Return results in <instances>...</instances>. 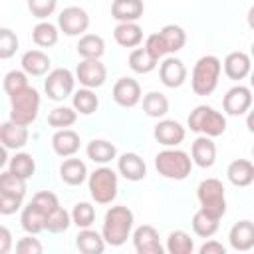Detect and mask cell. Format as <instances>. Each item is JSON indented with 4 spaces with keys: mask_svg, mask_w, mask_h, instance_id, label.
Masks as SVG:
<instances>
[{
    "mask_svg": "<svg viewBox=\"0 0 254 254\" xmlns=\"http://www.w3.org/2000/svg\"><path fill=\"white\" fill-rule=\"evenodd\" d=\"M113 101L119 105V107H135L143 95H141V85L137 79L133 77H119L115 83H113Z\"/></svg>",
    "mask_w": 254,
    "mask_h": 254,
    "instance_id": "obj_13",
    "label": "cell"
},
{
    "mask_svg": "<svg viewBox=\"0 0 254 254\" xmlns=\"http://www.w3.org/2000/svg\"><path fill=\"white\" fill-rule=\"evenodd\" d=\"M20 224L28 234H40L46 230V214L36 206V204H26L20 214Z\"/></svg>",
    "mask_w": 254,
    "mask_h": 254,
    "instance_id": "obj_31",
    "label": "cell"
},
{
    "mask_svg": "<svg viewBox=\"0 0 254 254\" xmlns=\"http://www.w3.org/2000/svg\"><path fill=\"white\" fill-rule=\"evenodd\" d=\"M228 244L236 252H248L254 248V222L238 220L228 232Z\"/></svg>",
    "mask_w": 254,
    "mask_h": 254,
    "instance_id": "obj_19",
    "label": "cell"
},
{
    "mask_svg": "<svg viewBox=\"0 0 254 254\" xmlns=\"http://www.w3.org/2000/svg\"><path fill=\"white\" fill-rule=\"evenodd\" d=\"M196 198L200 202V208L210 212L216 218H222L226 214V194L224 187L218 179H204L196 187Z\"/></svg>",
    "mask_w": 254,
    "mask_h": 254,
    "instance_id": "obj_7",
    "label": "cell"
},
{
    "mask_svg": "<svg viewBox=\"0 0 254 254\" xmlns=\"http://www.w3.org/2000/svg\"><path fill=\"white\" fill-rule=\"evenodd\" d=\"M246 22L250 26V30H254V6L248 10V16H246Z\"/></svg>",
    "mask_w": 254,
    "mask_h": 254,
    "instance_id": "obj_53",
    "label": "cell"
},
{
    "mask_svg": "<svg viewBox=\"0 0 254 254\" xmlns=\"http://www.w3.org/2000/svg\"><path fill=\"white\" fill-rule=\"evenodd\" d=\"M200 254H226V246L218 240H206L200 248H198Z\"/></svg>",
    "mask_w": 254,
    "mask_h": 254,
    "instance_id": "obj_50",
    "label": "cell"
},
{
    "mask_svg": "<svg viewBox=\"0 0 254 254\" xmlns=\"http://www.w3.org/2000/svg\"><path fill=\"white\" fill-rule=\"evenodd\" d=\"M246 127H248V131L250 133H254V107L248 111V115H246Z\"/></svg>",
    "mask_w": 254,
    "mask_h": 254,
    "instance_id": "obj_52",
    "label": "cell"
},
{
    "mask_svg": "<svg viewBox=\"0 0 254 254\" xmlns=\"http://www.w3.org/2000/svg\"><path fill=\"white\" fill-rule=\"evenodd\" d=\"M133 222H135V214L129 206L125 204L111 206L105 212L103 226H101V234L105 242L109 246H123L133 232Z\"/></svg>",
    "mask_w": 254,
    "mask_h": 254,
    "instance_id": "obj_1",
    "label": "cell"
},
{
    "mask_svg": "<svg viewBox=\"0 0 254 254\" xmlns=\"http://www.w3.org/2000/svg\"><path fill=\"white\" fill-rule=\"evenodd\" d=\"M252 107V89L238 83L234 87H230L226 93H224V99H222V109L226 115H232V117H238V115H244L248 113Z\"/></svg>",
    "mask_w": 254,
    "mask_h": 254,
    "instance_id": "obj_11",
    "label": "cell"
},
{
    "mask_svg": "<svg viewBox=\"0 0 254 254\" xmlns=\"http://www.w3.org/2000/svg\"><path fill=\"white\" fill-rule=\"evenodd\" d=\"M30 83H28V73L22 69H12V71H8L6 75H4V81H2V87H4V91H6V95L8 97H12L14 93H18V91H22L24 87H28Z\"/></svg>",
    "mask_w": 254,
    "mask_h": 254,
    "instance_id": "obj_43",
    "label": "cell"
},
{
    "mask_svg": "<svg viewBox=\"0 0 254 254\" xmlns=\"http://www.w3.org/2000/svg\"><path fill=\"white\" fill-rule=\"evenodd\" d=\"M8 171H10L12 175H16V177L28 181V179L34 177V173H36V161H34V157H32L30 153H16V155L10 159V163H8Z\"/></svg>",
    "mask_w": 254,
    "mask_h": 254,
    "instance_id": "obj_38",
    "label": "cell"
},
{
    "mask_svg": "<svg viewBox=\"0 0 254 254\" xmlns=\"http://www.w3.org/2000/svg\"><path fill=\"white\" fill-rule=\"evenodd\" d=\"M0 194L24 198L26 196V179H20V177L12 175L10 171H4L0 175Z\"/></svg>",
    "mask_w": 254,
    "mask_h": 254,
    "instance_id": "obj_41",
    "label": "cell"
},
{
    "mask_svg": "<svg viewBox=\"0 0 254 254\" xmlns=\"http://www.w3.org/2000/svg\"><path fill=\"white\" fill-rule=\"evenodd\" d=\"M159 77L165 87H171V89L181 87L187 81V65L183 64V60L175 56H167L159 64Z\"/></svg>",
    "mask_w": 254,
    "mask_h": 254,
    "instance_id": "obj_14",
    "label": "cell"
},
{
    "mask_svg": "<svg viewBox=\"0 0 254 254\" xmlns=\"http://www.w3.org/2000/svg\"><path fill=\"white\" fill-rule=\"evenodd\" d=\"M75 121H77V111L73 107H67V105L54 107L48 113V123H50V127H56V129H67Z\"/></svg>",
    "mask_w": 254,
    "mask_h": 254,
    "instance_id": "obj_39",
    "label": "cell"
},
{
    "mask_svg": "<svg viewBox=\"0 0 254 254\" xmlns=\"http://www.w3.org/2000/svg\"><path fill=\"white\" fill-rule=\"evenodd\" d=\"M190 157H192V163L200 169H210L216 161V145L212 141V137L208 135H198L194 141H192V147H190Z\"/></svg>",
    "mask_w": 254,
    "mask_h": 254,
    "instance_id": "obj_18",
    "label": "cell"
},
{
    "mask_svg": "<svg viewBox=\"0 0 254 254\" xmlns=\"http://www.w3.org/2000/svg\"><path fill=\"white\" fill-rule=\"evenodd\" d=\"M12 248V234L6 226H0V254H8Z\"/></svg>",
    "mask_w": 254,
    "mask_h": 254,
    "instance_id": "obj_51",
    "label": "cell"
},
{
    "mask_svg": "<svg viewBox=\"0 0 254 254\" xmlns=\"http://www.w3.org/2000/svg\"><path fill=\"white\" fill-rule=\"evenodd\" d=\"M113 38L121 48H137L143 42V28L137 22H119L113 30Z\"/></svg>",
    "mask_w": 254,
    "mask_h": 254,
    "instance_id": "obj_26",
    "label": "cell"
},
{
    "mask_svg": "<svg viewBox=\"0 0 254 254\" xmlns=\"http://www.w3.org/2000/svg\"><path fill=\"white\" fill-rule=\"evenodd\" d=\"M0 141L8 151H18L28 143V125H20L12 119L0 125Z\"/></svg>",
    "mask_w": 254,
    "mask_h": 254,
    "instance_id": "obj_17",
    "label": "cell"
},
{
    "mask_svg": "<svg viewBox=\"0 0 254 254\" xmlns=\"http://www.w3.org/2000/svg\"><path fill=\"white\" fill-rule=\"evenodd\" d=\"M165 250L169 254H192L194 250V240L190 238L189 232L185 230H173L167 236V246Z\"/></svg>",
    "mask_w": 254,
    "mask_h": 254,
    "instance_id": "obj_37",
    "label": "cell"
},
{
    "mask_svg": "<svg viewBox=\"0 0 254 254\" xmlns=\"http://www.w3.org/2000/svg\"><path fill=\"white\" fill-rule=\"evenodd\" d=\"M250 58H254V42H252V46H250Z\"/></svg>",
    "mask_w": 254,
    "mask_h": 254,
    "instance_id": "obj_55",
    "label": "cell"
},
{
    "mask_svg": "<svg viewBox=\"0 0 254 254\" xmlns=\"http://www.w3.org/2000/svg\"><path fill=\"white\" fill-rule=\"evenodd\" d=\"M192 157L177 147H167L157 153L155 169L161 177L171 181H185L192 171Z\"/></svg>",
    "mask_w": 254,
    "mask_h": 254,
    "instance_id": "obj_2",
    "label": "cell"
},
{
    "mask_svg": "<svg viewBox=\"0 0 254 254\" xmlns=\"http://www.w3.org/2000/svg\"><path fill=\"white\" fill-rule=\"evenodd\" d=\"M226 177L234 187H250L254 183V163L248 159H236L228 165Z\"/></svg>",
    "mask_w": 254,
    "mask_h": 254,
    "instance_id": "obj_24",
    "label": "cell"
},
{
    "mask_svg": "<svg viewBox=\"0 0 254 254\" xmlns=\"http://www.w3.org/2000/svg\"><path fill=\"white\" fill-rule=\"evenodd\" d=\"M159 34H161V38H163L169 54H177L187 44V32L179 24H167V26H163L159 30Z\"/></svg>",
    "mask_w": 254,
    "mask_h": 254,
    "instance_id": "obj_36",
    "label": "cell"
},
{
    "mask_svg": "<svg viewBox=\"0 0 254 254\" xmlns=\"http://www.w3.org/2000/svg\"><path fill=\"white\" fill-rule=\"evenodd\" d=\"M87 187H89V194L97 204H111L117 196L119 190V181H117V173L105 165H101L99 169H95L89 179H87Z\"/></svg>",
    "mask_w": 254,
    "mask_h": 254,
    "instance_id": "obj_6",
    "label": "cell"
},
{
    "mask_svg": "<svg viewBox=\"0 0 254 254\" xmlns=\"http://www.w3.org/2000/svg\"><path fill=\"white\" fill-rule=\"evenodd\" d=\"M250 87H252V89H254V69H252V71H250Z\"/></svg>",
    "mask_w": 254,
    "mask_h": 254,
    "instance_id": "obj_54",
    "label": "cell"
},
{
    "mask_svg": "<svg viewBox=\"0 0 254 254\" xmlns=\"http://www.w3.org/2000/svg\"><path fill=\"white\" fill-rule=\"evenodd\" d=\"M252 159H254V147H252Z\"/></svg>",
    "mask_w": 254,
    "mask_h": 254,
    "instance_id": "obj_56",
    "label": "cell"
},
{
    "mask_svg": "<svg viewBox=\"0 0 254 254\" xmlns=\"http://www.w3.org/2000/svg\"><path fill=\"white\" fill-rule=\"evenodd\" d=\"M26 2H28L30 14L38 20H46L48 16H52L58 6V0H26Z\"/></svg>",
    "mask_w": 254,
    "mask_h": 254,
    "instance_id": "obj_46",
    "label": "cell"
},
{
    "mask_svg": "<svg viewBox=\"0 0 254 254\" xmlns=\"http://www.w3.org/2000/svg\"><path fill=\"white\" fill-rule=\"evenodd\" d=\"M105 238L101 232L89 228H81L75 236V248L83 254H101L105 250Z\"/></svg>",
    "mask_w": 254,
    "mask_h": 254,
    "instance_id": "obj_27",
    "label": "cell"
},
{
    "mask_svg": "<svg viewBox=\"0 0 254 254\" xmlns=\"http://www.w3.org/2000/svg\"><path fill=\"white\" fill-rule=\"evenodd\" d=\"M18 50V36L10 28H0V58L8 60Z\"/></svg>",
    "mask_w": 254,
    "mask_h": 254,
    "instance_id": "obj_44",
    "label": "cell"
},
{
    "mask_svg": "<svg viewBox=\"0 0 254 254\" xmlns=\"http://www.w3.org/2000/svg\"><path fill=\"white\" fill-rule=\"evenodd\" d=\"M60 179L69 187H79L89 179V173H87V167L81 159L67 157L60 165Z\"/></svg>",
    "mask_w": 254,
    "mask_h": 254,
    "instance_id": "obj_22",
    "label": "cell"
},
{
    "mask_svg": "<svg viewBox=\"0 0 254 254\" xmlns=\"http://www.w3.org/2000/svg\"><path fill=\"white\" fill-rule=\"evenodd\" d=\"M224 73L232 81H240L250 75L252 71V58L246 52H230L222 62Z\"/></svg>",
    "mask_w": 254,
    "mask_h": 254,
    "instance_id": "obj_16",
    "label": "cell"
},
{
    "mask_svg": "<svg viewBox=\"0 0 254 254\" xmlns=\"http://www.w3.org/2000/svg\"><path fill=\"white\" fill-rule=\"evenodd\" d=\"M58 26L65 36H83L89 28V14L79 6H67L60 12Z\"/></svg>",
    "mask_w": 254,
    "mask_h": 254,
    "instance_id": "obj_9",
    "label": "cell"
},
{
    "mask_svg": "<svg viewBox=\"0 0 254 254\" xmlns=\"http://www.w3.org/2000/svg\"><path fill=\"white\" fill-rule=\"evenodd\" d=\"M75 75L67 69V67H56L48 73L46 81H44V91L48 95V99L52 101H64L65 97L73 95V87H75Z\"/></svg>",
    "mask_w": 254,
    "mask_h": 254,
    "instance_id": "obj_8",
    "label": "cell"
},
{
    "mask_svg": "<svg viewBox=\"0 0 254 254\" xmlns=\"http://www.w3.org/2000/svg\"><path fill=\"white\" fill-rule=\"evenodd\" d=\"M145 12L143 0H113L111 16L117 22H137Z\"/></svg>",
    "mask_w": 254,
    "mask_h": 254,
    "instance_id": "obj_25",
    "label": "cell"
},
{
    "mask_svg": "<svg viewBox=\"0 0 254 254\" xmlns=\"http://www.w3.org/2000/svg\"><path fill=\"white\" fill-rule=\"evenodd\" d=\"M71 220L77 228H89L95 220V208L91 202H75L73 208H71Z\"/></svg>",
    "mask_w": 254,
    "mask_h": 254,
    "instance_id": "obj_42",
    "label": "cell"
},
{
    "mask_svg": "<svg viewBox=\"0 0 254 254\" xmlns=\"http://www.w3.org/2000/svg\"><path fill=\"white\" fill-rule=\"evenodd\" d=\"M143 111L149 117L163 119L169 113V99L161 91H149L143 95Z\"/></svg>",
    "mask_w": 254,
    "mask_h": 254,
    "instance_id": "obj_34",
    "label": "cell"
},
{
    "mask_svg": "<svg viewBox=\"0 0 254 254\" xmlns=\"http://www.w3.org/2000/svg\"><path fill=\"white\" fill-rule=\"evenodd\" d=\"M22 200H24V198L10 196V194H0V214H4V216L14 214V212L22 206Z\"/></svg>",
    "mask_w": 254,
    "mask_h": 254,
    "instance_id": "obj_49",
    "label": "cell"
},
{
    "mask_svg": "<svg viewBox=\"0 0 254 254\" xmlns=\"http://www.w3.org/2000/svg\"><path fill=\"white\" fill-rule=\"evenodd\" d=\"M157 143H161L163 147H179L183 141H185V127L175 121V119H161L157 125H155V131H153Z\"/></svg>",
    "mask_w": 254,
    "mask_h": 254,
    "instance_id": "obj_15",
    "label": "cell"
},
{
    "mask_svg": "<svg viewBox=\"0 0 254 254\" xmlns=\"http://www.w3.org/2000/svg\"><path fill=\"white\" fill-rule=\"evenodd\" d=\"M145 48H147V50H149L157 60H161V58L169 56L167 46H165V42H163V38H161V34H159V32H155V34L147 36V40H145Z\"/></svg>",
    "mask_w": 254,
    "mask_h": 254,
    "instance_id": "obj_48",
    "label": "cell"
},
{
    "mask_svg": "<svg viewBox=\"0 0 254 254\" xmlns=\"http://www.w3.org/2000/svg\"><path fill=\"white\" fill-rule=\"evenodd\" d=\"M159 65V60L147 48H135L129 54V67L135 73H151Z\"/></svg>",
    "mask_w": 254,
    "mask_h": 254,
    "instance_id": "obj_35",
    "label": "cell"
},
{
    "mask_svg": "<svg viewBox=\"0 0 254 254\" xmlns=\"http://www.w3.org/2000/svg\"><path fill=\"white\" fill-rule=\"evenodd\" d=\"M58 38H60V26L48 22V20H42L34 26L32 30V40L36 46L40 48H52L58 44Z\"/></svg>",
    "mask_w": 254,
    "mask_h": 254,
    "instance_id": "obj_32",
    "label": "cell"
},
{
    "mask_svg": "<svg viewBox=\"0 0 254 254\" xmlns=\"http://www.w3.org/2000/svg\"><path fill=\"white\" fill-rule=\"evenodd\" d=\"M30 202L36 204L46 216H48L52 210H56V208L60 206V200H58V196H56L52 190H40V192H36Z\"/></svg>",
    "mask_w": 254,
    "mask_h": 254,
    "instance_id": "obj_45",
    "label": "cell"
},
{
    "mask_svg": "<svg viewBox=\"0 0 254 254\" xmlns=\"http://www.w3.org/2000/svg\"><path fill=\"white\" fill-rule=\"evenodd\" d=\"M190 224H192V232H194L196 236H200V238H210V236L216 234V230H218V226H220V218L212 216V214L206 212L204 208H198V210L192 214Z\"/></svg>",
    "mask_w": 254,
    "mask_h": 254,
    "instance_id": "obj_30",
    "label": "cell"
},
{
    "mask_svg": "<svg viewBox=\"0 0 254 254\" xmlns=\"http://www.w3.org/2000/svg\"><path fill=\"white\" fill-rule=\"evenodd\" d=\"M79 145H81L79 135L73 129H69V127L67 129H58L54 133V137H52V149H54V153L58 157H64V159L73 157L79 151Z\"/></svg>",
    "mask_w": 254,
    "mask_h": 254,
    "instance_id": "obj_21",
    "label": "cell"
},
{
    "mask_svg": "<svg viewBox=\"0 0 254 254\" xmlns=\"http://www.w3.org/2000/svg\"><path fill=\"white\" fill-rule=\"evenodd\" d=\"M133 248L137 254H163L159 232L151 224H141L133 230Z\"/></svg>",
    "mask_w": 254,
    "mask_h": 254,
    "instance_id": "obj_12",
    "label": "cell"
},
{
    "mask_svg": "<svg viewBox=\"0 0 254 254\" xmlns=\"http://www.w3.org/2000/svg\"><path fill=\"white\" fill-rule=\"evenodd\" d=\"M36 234H28V236H24V238H20L18 242H16V252L18 254H40L42 250H44V246H42V242L38 240V238H34Z\"/></svg>",
    "mask_w": 254,
    "mask_h": 254,
    "instance_id": "obj_47",
    "label": "cell"
},
{
    "mask_svg": "<svg viewBox=\"0 0 254 254\" xmlns=\"http://www.w3.org/2000/svg\"><path fill=\"white\" fill-rule=\"evenodd\" d=\"M71 107L77 113H81V115H91L99 107V97L95 95L93 89L81 87V89L73 91V95H71Z\"/></svg>",
    "mask_w": 254,
    "mask_h": 254,
    "instance_id": "obj_33",
    "label": "cell"
},
{
    "mask_svg": "<svg viewBox=\"0 0 254 254\" xmlns=\"http://www.w3.org/2000/svg\"><path fill=\"white\" fill-rule=\"evenodd\" d=\"M40 113V93L28 85L10 97V119L20 125H32Z\"/></svg>",
    "mask_w": 254,
    "mask_h": 254,
    "instance_id": "obj_5",
    "label": "cell"
},
{
    "mask_svg": "<svg viewBox=\"0 0 254 254\" xmlns=\"http://www.w3.org/2000/svg\"><path fill=\"white\" fill-rule=\"evenodd\" d=\"M117 171L123 179L131 181V183H137V181H143L147 177V165L145 161L137 155V153H123L119 155L117 159Z\"/></svg>",
    "mask_w": 254,
    "mask_h": 254,
    "instance_id": "obj_20",
    "label": "cell"
},
{
    "mask_svg": "<svg viewBox=\"0 0 254 254\" xmlns=\"http://www.w3.org/2000/svg\"><path fill=\"white\" fill-rule=\"evenodd\" d=\"M20 64H22V69H24L28 75L40 77V75L50 73L52 60H50V56L44 54L42 50H28V52H24Z\"/></svg>",
    "mask_w": 254,
    "mask_h": 254,
    "instance_id": "obj_23",
    "label": "cell"
},
{
    "mask_svg": "<svg viewBox=\"0 0 254 254\" xmlns=\"http://www.w3.org/2000/svg\"><path fill=\"white\" fill-rule=\"evenodd\" d=\"M71 224H73V220H71V212H67L64 206H58L56 210H52V212L46 216V230L52 232V234L65 232Z\"/></svg>",
    "mask_w": 254,
    "mask_h": 254,
    "instance_id": "obj_40",
    "label": "cell"
},
{
    "mask_svg": "<svg viewBox=\"0 0 254 254\" xmlns=\"http://www.w3.org/2000/svg\"><path fill=\"white\" fill-rule=\"evenodd\" d=\"M85 153H87V159H91L93 163L107 165L117 157V147L107 139H91L85 147Z\"/></svg>",
    "mask_w": 254,
    "mask_h": 254,
    "instance_id": "obj_28",
    "label": "cell"
},
{
    "mask_svg": "<svg viewBox=\"0 0 254 254\" xmlns=\"http://www.w3.org/2000/svg\"><path fill=\"white\" fill-rule=\"evenodd\" d=\"M75 50L81 60H101V56L105 54V42L97 34H83L79 36Z\"/></svg>",
    "mask_w": 254,
    "mask_h": 254,
    "instance_id": "obj_29",
    "label": "cell"
},
{
    "mask_svg": "<svg viewBox=\"0 0 254 254\" xmlns=\"http://www.w3.org/2000/svg\"><path fill=\"white\" fill-rule=\"evenodd\" d=\"M75 77L83 87L97 89L107 79V67L101 60H81L75 67Z\"/></svg>",
    "mask_w": 254,
    "mask_h": 254,
    "instance_id": "obj_10",
    "label": "cell"
},
{
    "mask_svg": "<svg viewBox=\"0 0 254 254\" xmlns=\"http://www.w3.org/2000/svg\"><path fill=\"white\" fill-rule=\"evenodd\" d=\"M190 131L208 137H220L226 131V117L210 105H196L187 119Z\"/></svg>",
    "mask_w": 254,
    "mask_h": 254,
    "instance_id": "obj_4",
    "label": "cell"
},
{
    "mask_svg": "<svg viewBox=\"0 0 254 254\" xmlns=\"http://www.w3.org/2000/svg\"><path fill=\"white\" fill-rule=\"evenodd\" d=\"M222 71V64L216 56H202L196 60L194 67H192V75H190V87L196 95L206 97L210 95L216 85H218V77Z\"/></svg>",
    "mask_w": 254,
    "mask_h": 254,
    "instance_id": "obj_3",
    "label": "cell"
}]
</instances>
